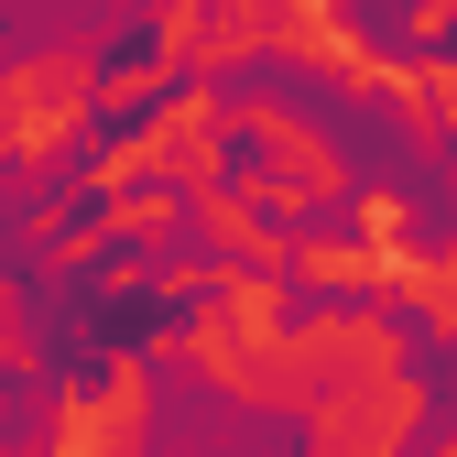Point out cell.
I'll list each match as a JSON object with an SVG mask.
<instances>
[{
    "mask_svg": "<svg viewBox=\"0 0 457 457\" xmlns=\"http://www.w3.org/2000/svg\"><path fill=\"white\" fill-rule=\"evenodd\" d=\"M87 98H98L87 44H54V54H33V66H0V153H12V163L66 153V131H77Z\"/></svg>",
    "mask_w": 457,
    "mask_h": 457,
    "instance_id": "1",
    "label": "cell"
},
{
    "mask_svg": "<svg viewBox=\"0 0 457 457\" xmlns=\"http://www.w3.org/2000/svg\"><path fill=\"white\" fill-rule=\"evenodd\" d=\"M272 0H163V54L186 66H240L251 44H272Z\"/></svg>",
    "mask_w": 457,
    "mask_h": 457,
    "instance_id": "2",
    "label": "cell"
},
{
    "mask_svg": "<svg viewBox=\"0 0 457 457\" xmlns=\"http://www.w3.org/2000/svg\"><path fill=\"white\" fill-rule=\"evenodd\" d=\"M196 228H207L218 251H272L262 207H251V196H228V186H207V196H196Z\"/></svg>",
    "mask_w": 457,
    "mask_h": 457,
    "instance_id": "3",
    "label": "cell"
},
{
    "mask_svg": "<svg viewBox=\"0 0 457 457\" xmlns=\"http://www.w3.org/2000/svg\"><path fill=\"white\" fill-rule=\"evenodd\" d=\"M98 228H120V240H163V228H175V186H131V196H109Z\"/></svg>",
    "mask_w": 457,
    "mask_h": 457,
    "instance_id": "4",
    "label": "cell"
},
{
    "mask_svg": "<svg viewBox=\"0 0 457 457\" xmlns=\"http://www.w3.org/2000/svg\"><path fill=\"white\" fill-rule=\"evenodd\" d=\"M436 457H457V446H436Z\"/></svg>",
    "mask_w": 457,
    "mask_h": 457,
    "instance_id": "5",
    "label": "cell"
}]
</instances>
